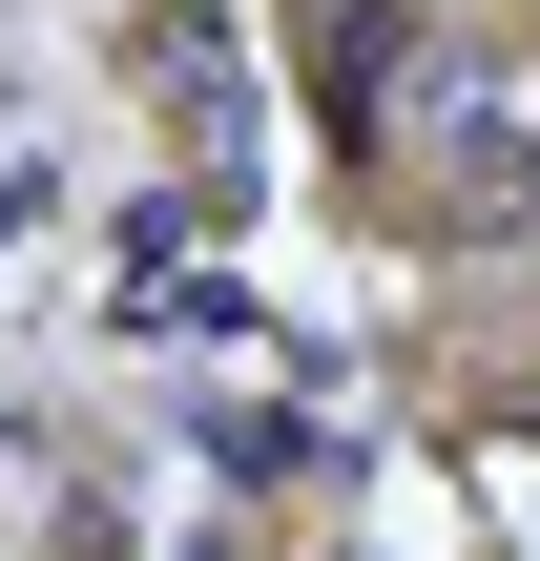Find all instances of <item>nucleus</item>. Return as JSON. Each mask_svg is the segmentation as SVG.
<instances>
[{
    "instance_id": "nucleus-1",
    "label": "nucleus",
    "mask_w": 540,
    "mask_h": 561,
    "mask_svg": "<svg viewBox=\"0 0 540 561\" xmlns=\"http://www.w3.org/2000/svg\"><path fill=\"white\" fill-rule=\"evenodd\" d=\"M437 125H458V146H437V229H479V250H499V229H540V125L458 62V42H437Z\"/></svg>"
}]
</instances>
